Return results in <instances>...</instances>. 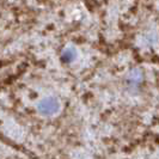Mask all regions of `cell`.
I'll use <instances>...</instances> for the list:
<instances>
[{"instance_id": "6da1fadb", "label": "cell", "mask_w": 159, "mask_h": 159, "mask_svg": "<svg viewBox=\"0 0 159 159\" xmlns=\"http://www.w3.org/2000/svg\"><path fill=\"white\" fill-rule=\"evenodd\" d=\"M59 109H60V103L54 97L44 98L37 105V110L44 116H52L59 111Z\"/></svg>"}]
</instances>
